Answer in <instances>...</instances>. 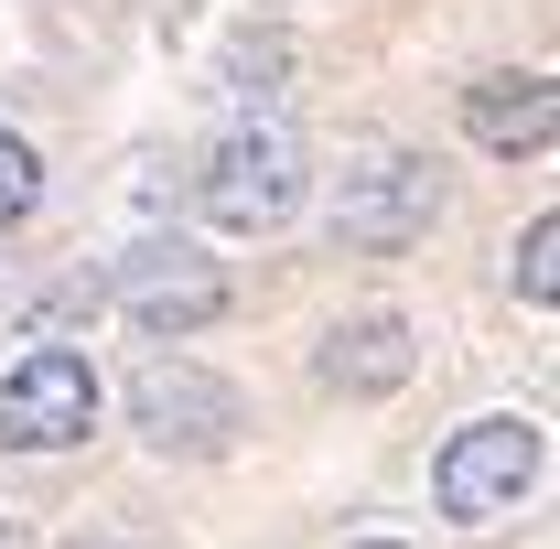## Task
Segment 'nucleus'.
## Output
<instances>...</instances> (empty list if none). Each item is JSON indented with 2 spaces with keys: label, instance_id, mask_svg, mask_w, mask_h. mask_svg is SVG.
Returning a JSON list of instances; mask_svg holds the SVG:
<instances>
[{
  "label": "nucleus",
  "instance_id": "nucleus-1",
  "mask_svg": "<svg viewBox=\"0 0 560 549\" xmlns=\"http://www.w3.org/2000/svg\"><path fill=\"white\" fill-rule=\"evenodd\" d=\"M302 195H313V162H302V130L291 119H237L195 162V215H206L215 237H270V226L302 215Z\"/></svg>",
  "mask_w": 560,
  "mask_h": 549
},
{
  "label": "nucleus",
  "instance_id": "nucleus-2",
  "mask_svg": "<svg viewBox=\"0 0 560 549\" xmlns=\"http://www.w3.org/2000/svg\"><path fill=\"white\" fill-rule=\"evenodd\" d=\"M130 431L162 464H226L248 431V399H237V377H215L195 355H151L130 377Z\"/></svg>",
  "mask_w": 560,
  "mask_h": 549
},
{
  "label": "nucleus",
  "instance_id": "nucleus-3",
  "mask_svg": "<svg viewBox=\"0 0 560 549\" xmlns=\"http://www.w3.org/2000/svg\"><path fill=\"white\" fill-rule=\"evenodd\" d=\"M539 420L528 410H486L464 420L453 442H442V464H431V506L453 517V528H506L517 517V495L539 484Z\"/></svg>",
  "mask_w": 560,
  "mask_h": 549
},
{
  "label": "nucleus",
  "instance_id": "nucleus-4",
  "mask_svg": "<svg viewBox=\"0 0 560 549\" xmlns=\"http://www.w3.org/2000/svg\"><path fill=\"white\" fill-rule=\"evenodd\" d=\"M97 410H108V388H97V366L75 355V344H33L22 366H0V453H75L86 431H97Z\"/></svg>",
  "mask_w": 560,
  "mask_h": 549
},
{
  "label": "nucleus",
  "instance_id": "nucleus-5",
  "mask_svg": "<svg viewBox=\"0 0 560 549\" xmlns=\"http://www.w3.org/2000/svg\"><path fill=\"white\" fill-rule=\"evenodd\" d=\"M431 215H442V184H431V162L399 151V140H366L346 162V184H335V237L366 248V259H399L431 237Z\"/></svg>",
  "mask_w": 560,
  "mask_h": 549
},
{
  "label": "nucleus",
  "instance_id": "nucleus-6",
  "mask_svg": "<svg viewBox=\"0 0 560 549\" xmlns=\"http://www.w3.org/2000/svg\"><path fill=\"white\" fill-rule=\"evenodd\" d=\"M108 302L130 313V335L195 344L215 313H226V259H206V237H151V248H130V259H119Z\"/></svg>",
  "mask_w": 560,
  "mask_h": 549
},
{
  "label": "nucleus",
  "instance_id": "nucleus-7",
  "mask_svg": "<svg viewBox=\"0 0 560 549\" xmlns=\"http://www.w3.org/2000/svg\"><path fill=\"white\" fill-rule=\"evenodd\" d=\"M324 388H346V399H388V388H410L420 344H410V313L399 302H366V313H346L335 335H324Z\"/></svg>",
  "mask_w": 560,
  "mask_h": 549
},
{
  "label": "nucleus",
  "instance_id": "nucleus-8",
  "mask_svg": "<svg viewBox=\"0 0 560 549\" xmlns=\"http://www.w3.org/2000/svg\"><path fill=\"white\" fill-rule=\"evenodd\" d=\"M550 130H560V97H550L539 66H506V75H475V86H464V140L495 151V162L550 151Z\"/></svg>",
  "mask_w": 560,
  "mask_h": 549
},
{
  "label": "nucleus",
  "instance_id": "nucleus-9",
  "mask_svg": "<svg viewBox=\"0 0 560 549\" xmlns=\"http://www.w3.org/2000/svg\"><path fill=\"white\" fill-rule=\"evenodd\" d=\"M33 206H44V151L0 119V226H22Z\"/></svg>",
  "mask_w": 560,
  "mask_h": 549
},
{
  "label": "nucleus",
  "instance_id": "nucleus-10",
  "mask_svg": "<svg viewBox=\"0 0 560 549\" xmlns=\"http://www.w3.org/2000/svg\"><path fill=\"white\" fill-rule=\"evenodd\" d=\"M550 248H560V215H528V237H517V270H506L528 313H550V291H560V280H550Z\"/></svg>",
  "mask_w": 560,
  "mask_h": 549
},
{
  "label": "nucleus",
  "instance_id": "nucleus-11",
  "mask_svg": "<svg viewBox=\"0 0 560 549\" xmlns=\"http://www.w3.org/2000/svg\"><path fill=\"white\" fill-rule=\"evenodd\" d=\"M66 549H140V539H66Z\"/></svg>",
  "mask_w": 560,
  "mask_h": 549
},
{
  "label": "nucleus",
  "instance_id": "nucleus-12",
  "mask_svg": "<svg viewBox=\"0 0 560 549\" xmlns=\"http://www.w3.org/2000/svg\"><path fill=\"white\" fill-rule=\"evenodd\" d=\"M355 549H399V539H355Z\"/></svg>",
  "mask_w": 560,
  "mask_h": 549
}]
</instances>
